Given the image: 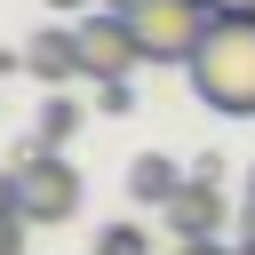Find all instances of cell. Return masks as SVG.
<instances>
[{"label": "cell", "instance_id": "6da1fadb", "mask_svg": "<svg viewBox=\"0 0 255 255\" xmlns=\"http://www.w3.org/2000/svg\"><path fill=\"white\" fill-rule=\"evenodd\" d=\"M191 96L223 120H255V16H215L191 48Z\"/></svg>", "mask_w": 255, "mask_h": 255}, {"label": "cell", "instance_id": "7a4b0ae2", "mask_svg": "<svg viewBox=\"0 0 255 255\" xmlns=\"http://www.w3.org/2000/svg\"><path fill=\"white\" fill-rule=\"evenodd\" d=\"M112 8L135 24V40H143L151 64H191V48H199L207 24H215L207 0H112Z\"/></svg>", "mask_w": 255, "mask_h": 255}, {"label": "cell", "instance_id": "3957f363", "mask_svg": "<svg viewBox=\"0 0 255 255\" xmlns=\"http://www.w3.org/2000/svg\"><path fill=\"white\" fill-rule=\"evenodd\" d=\"M8 183H16V207H24L32 231H40V223H64V215L80 207V167H72L64 151H24Z\"/></svg>", "mask_w": 255, "mask_h": 255}, {"label": "cell", "instance_id": "277c9868", "mask_svg": "<svg viewBox=\"0 0 255 255\" xmlns=\"http://www.w3.org/2000/svg\"><path fill=\"white\" fill-rule=\"evenodd\" d=\"M72 32H80V64H88V80H128V72L143 64V40H135V24H128L120 8L80 16Z\"/></svg>", "mask_w": 255, "mask_h": 255}, {"label": "cell", "instance_id": "5b68a950", "mask_svg": "<svg viewBox=\"0 0 255 255\" xmlns=\"http://www.w3.org/2000/svg\"><path fill=\"white\" fill-rule=\"evenodd\" d=\"M159 215H167V231H175V247H183V239H215V231H223V191L191 175V183H183V191H175V199H167Z\"/></svg>", "mask_w": 255, "mask_h": 255}, {"label": "cell", "instance_id": "8992f818", "mask_svg": "<svg viewBox=\"0 0 255 255\" xmlns=\"http://www.w3.org/2000/svg\"><path fill=\"white\" fill-rule=\"evenodd\" d=\"M24 72L48 80V88L88 80V64H80V32H40V40H24Z\"/></svg>", "mask_w": 255, "mask_h": 255}, {"label": "cell", "instance_id": "52a82bcc", "mask_svg": "<svg viewBox=\"0 0 255 255\" xmlns=\"http://www.w3.org/2000/svg\"><path fill=\"white\" fill-rule=\"evenodd\" d=\"M183 183H191V175H183V167H175L167 151H143V159L128 167V199H143V207H167V199H175Z\"/></svg>", "mask_w": 255, "mask_h": 255}, {"label": "cell", "instance_id": "ba28073f", "mask_svg": "<svg viewBox=\"0 0 255 255\" xmlns=\"http://www.w3.org/2000/svg\"><path fill=\"white\" fill-rule=\"evenodd\" d=\"M72 128H80V104L56 88V96L40 104V120H32V151H64V135H72Z\"/></svg>", "mask_w": 255, "mask_h": 255}, {"label": "cell", "instance_id": "9c48e42d", "mask_svg": "<svg viewBox=\"0 0 255 255\" xmlns=\"http://www.w3.org/2000/svg\"><path fill=\"white\" fill-rule=\"evenodd\" d=\"M96 255H151V231L143 223H104L96 231Z\"/></svg>", "mask_w": 255, "mask_h": 255}, {"label": "cell", "instance_id": "30bf717a", "mask_svg": "<svg viewBox=\"0 0 255 255\" xmlns=\"http://www.w3.org/2000/svg\"><path fill=\"white\" fill-rule=\"evenodd\" d=\"M32 223H24V207H16V183H0V239H24Z\"/></svg>", "mask_w": 255, "mask_h": 255}, {"label": "cell", "instance_id": "8fae6325", "mask_svg": "<svg viewBox=\"0 0 255 255\" xmlns=\"http://www.w3.org/2000/svg\"><path fill=\"white\" fill-rule=\"evenodd\" d=\"M96 104H104V112H128L135 88H128V80H96Z\"/></svg>", "mask_w": 255, "mask_h": 255}, {"label": "cell", "instance_id": "7c38bea8", "mask_svg": "<svg viewBox=\"0 0 255 255\" xmlns=\"http://www.w3.org/2000/svg\"><path fill=\"white\" fill-rule=\"evenodd\" d=\"M175 255H239V247H223V239H183Z\"/></svg>", "mask_w": 255, "mask_h": 255}, {"label": "cell", "instance_id": "4fadbf2b", "mask_svg": "<svg viewBox=\"0 0 255 255\" xmlns=\"http://www.w3.org/2000/svg\"><path fill=\"white\" fill-rule=\"evenodd\" d=\"M215 16H255V0H207Z\"/></svg>", "mask_w": 255, "mask_h": 255}, {"label": "cell", "instance_id": "5bb4252c", "mask_svg": "<svg viewBox=\"0 0 255 255\" xmlns=\"http://www.w3.org/2000/svg\"><path fill=\"white\" fill-rule=\"evenodd\" d=\"M239 255H255V239H239Z\"/></svg>", "mask_w": 255, "mask_h": 255}, {"label": "cell", "instance_id": "9a60e30c", "mask_svg": "<svg viewBox=\"0 0 255 255\" xmlns=\"http://www.w3.org/2000/svg\"><path fill=\"white\" fill-rule=\"evenodd\" d=\"M0 255H16V239H0Z\"/></svg>", "mask_w": 255, "mask_h": 255}, {"label": "cell", "instance_id": "2e32d148", "mask_svg": "<svg viewBox=\"0 0 255 255\" xmlns=\"http://www.w3.org/2000/svg\"><path fill=\"white\" fill-rule=\"evenodd\" d=\"M56 8H80V0H56Z\"/></svg>", "mask_w": 255, "mask_h": 255}, {"label": "cell", "instance_id": "e0dca14e", "mask_svg": "<svg viewBox=\"0 0 255 255\" xmlns=\"http://www.w3.org/2000/svg\"><path fill=\"white\" fill-rule=\"evenodd\" d=\"M247 199H255V183H247Z\"/></svg>", "mask_w": 255, "mask_h": 255}]
</instances>
